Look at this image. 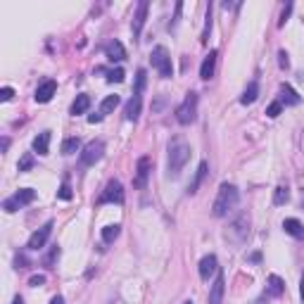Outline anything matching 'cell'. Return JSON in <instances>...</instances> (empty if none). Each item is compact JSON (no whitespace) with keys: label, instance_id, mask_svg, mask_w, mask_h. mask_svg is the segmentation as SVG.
Segmentation results:
<instances>
[{"label":"cell","instance_id":"1","mask_svg":"<svg viewBox=\"0 0 304 304\" xmlns=\"http://www.w3.org/2000/svg\"><path fill=\"white\" fill-rule=\"evenodd\" d=\"M190 155V145L183 140V138H174L169 143V162H167V174H169V179H179L183 167L188 164Z\"/></svg>","mask_w":304,"mask_h":304},{"label":"cell","instance_id":"2","mask_svg":"<svg viewBox=\"0 0 304 304\" xmlns=\"http://www.w3.org/2000/svg\"><path fill=\"white\" fill-rule=\"evenodd\" d=\"M238 200H240L238 188H235L233 183H221V188H219V193H216L214 205H212V214H214L216 219L226 216L228 212H233V209L238 207Z\"/></svg>","mask_w":304,"mask_h":304},{"label":"cell","instance_id":"3","mask_svg":"<svg viewBox=\"0 0 304 304\" xmlns=\"http://www.w3.org/2000/svg\"><path fill=\"white\" fill-rule=\"evenodd\" d=\"M247 235H250V214L247 212H240L224 231V238L231 245H242V242L247 240Z\"/></svg>","mask_w":304,"mask_h":304},{"label":"cell","instance_id":"4","mask_svg":"<svg viewBox=\"0 0 304 304\" xmlns=\"http://www.w3.org/2000/svg\"><path fill=\"white\" fill-rule=\"evenodd\" d=\"M150 62L152 67L160 72L162 79H171L174 76V67H171V57H169V50L164 48V45H157L150 55Z\"/></svg>","mask_w":304,"mask_h":304},{"label":"cell","instance_id":"5","mask_svg":"<svg viewBox=\"0 0 304 304\" xmlns=\"http://www.w3.org/2000/svg\"><path fill=\"white\" fill-rule=\"evenodd\" d=\"M195 119H197V93H188L186 100L176 107V121L183 126H188V124H193Z\"/></svg>","mask_w":304,"mask_h":304},{"label":"cell","instance_id":"6","mask_svg":"<svg viewBox=\"0 0 304 304\" xmlns=\"http://www.w3.org/2000/svg\"><path fill=\"white\" fill-rule=\"evenodd\" d=\"M36 200V190L34 188H22L19 193H15L12 197H8L5 202H3V209L8 212V214H12V212H17V209H22V207L31 205Z\"/></svg>","mask_w":304,"mask_h":304},{"label":"cell","instance_id":"7","mask_svg":"<svg viewBox=\"0 0 304 304\" xmlns=\"http://www.w3.org/2000/svg\"><path fill=\"white\" fill-rule=\"evenodd\" d=\"M102 155H105V143L102 140H90L83 152H81V164L83 167H93V164H98L102 160Z\"/></svg>","mask_w":304,"mask_h":304},{"label":"cell","instance_id":"8","mask_svg":"<svg viewBox=\"0 0 304 304\" xmlns=\"http://www.w3.org/2000/svg\"><path fill=\"white\" fill-rule=\"evenodd\" d=\"M98 202L100 205H107V202L121 205V202H124V188H121V183H119V181H109L107 188L102 190V195H100Z\"/></svg>","mask_w":304,"mask_h":304},{"label":"cell","instance_id":"9","mask_svg":"<svg viewBox=\"0 0 304 304\" xmlns=\"http://www.w3.org/2000/svg\"><path fill=\"white\" fill-rule=\"evenodd\" d=\"M147 10H150V3H147V0H140V3H138V8H135L133 22H131V31H133V38H135V41L140 38V31H143V27H145Z\"/></svg>","mask_w":304,"mask_h":304},{"label":"cell","instance_id":"10","mask_svg":"<svg viewBox=\"0 0 304 304\" xmlns=\"http://www.w3.org/2000/svg\"><path fill=\"white\" fill-rule=\"evenodd\" d=\"M50 233H53V221H48L45 226H41V228H38V231L34 233L31 238H29V245H27V247H29V250H41L45 242H48Z\"/></svg>","mask_w":304,"mask_h":304},{"label":"cell","instance_id":"11","mask_svg":"<svg viewBox=\"0 0 304 304\" xmlns=\"http://www.w3.org/2000/svg\"><path fill=\"white\" fill-rule=\"evenodd\" d=\"M224 292H226L224 271H216V278L212 283V290H209V304H221L224 302Z\"/></svg>","mask_w":304,"mask_h":304},{"label":"cell","instance_id":"12","mask_svg":"<svg viewBox=\"0 0 304 304\" xmlns=\"http://www.w3.org/2000/svg\"><path fill=\"white\" fill-rule=\"evenodd\" d=\"M150 171H152V160H150V157H140L138 164H135V179H133L135 188H143L145 183H147Z\"/></svg>","mask_w":304,"mask_h":304},{"label":"cell","instance_id":"13","mask_svg":"<svg viewBox=\"0 0 304 304\" xmlns=\"http://www.w3.org/2000/svg\"><path fill=\"white\" fill-rule=\"evenodd\" d=\"M55 90H57V83H55L53 79H48L36 88V95H34V98H36V102H50L55 95Z\"/></svg>","mask_w":304,"mask_h":304},{"label":"cell","instance_id":"14","mask_svg":"<svg viewBox=\"0 0 304 304\" xmlns=\"http://www.w3.org/2000/svg\"><path fill=\"white\" fill-rule=\"evenodd\" d=\"M216 271H219V261H216L214 254L202 257V261H200V278L202 280H209V276H214Z\"/></svg>","mask_w":304,"mask_h":304},{"label":"cell","instance_id":"15","mask_svg":"<svg viewBox=\"0 0 304 304\" xmlns=\"http://www.w3.org/2000/svg\"><path fill=\"white\" fill-rule=\"evenodd\" d=\"M216 57H219V53L216 50H212V53L205 57V62H202V67H200V76L205 81H209L212 76H214V69H216Z\"/></svg>","mask_w":304,"mask_h":304},{"label":"cell","instance_id":"16","mask_svg":"<svg viewBox=\"0 0 304 304\" xmlns=\"http://www.w3.org/2000/svg\"><path fill=\"white\" fill-rule=\"evenodd\" d=\"M266 292L271 297H280L283 292H285V283H283V278L276 276V273H271L266 280Z\"/></svg>","mask_w":304,"mask_h":304},{"label":"cell","instance_id":"17","mask_svg":"<svg viewBox=\"0 0 304 304\" xmlns=\"http://www.w3.org/2000/svg\"><path fill=\"white\" fill-rule=\"evenodd\" d=\"M140 107H143V100H140V95L138 93H133V98L128 100V105H126V119L128 121H135L138 116H140Z\"/></svg>","mask_w":304,"mask_h":304},{"label":"cell","instance_id":"18","mask_svg":"<svg viewBox=\"0 0 304 304\" xmlns=\"http://www.w3.org/2000/svg\"><path fill=\"white\" fill-rule=\"evenodd\" d=\"M105 55H107L109 62H121V60H126V50H124V45L119 43V41H112V43L107 45Z\"/></svg>","mask_w":304,"mask_h":304},{"label":"cell","instance_id":"19","mask_svg":"<svg viewBox=\"0 0 304 304\" xmlns=\"http://www.w3.org/2000/svg\"><path fill=\"white\" fill-rule=\"evenodd\" d=\"M48 150H50V131H43V133H38L34 138V152L48 155Z\"/></svg>","mask_w":304,"mask_h":304},{"label":"cell","instance_id":"20","mask_svg":"<svg viewBox=\"0 0 304 304\" xmlns=\"http://www.w3.org/2000/svg\"><path fill=\"white\" fill-rule=\"evenodd\" d=\"M299 95H297V90L292 88V86H287V83H283L280 86V102H285V105H299Z\"/></svg>","mask_w":304,"mask_h":304},{"label":"cell","instance_id":"21","mask_svg":"<svg viewBox=\"0 0 304 304\" xmlns=\"http://www.w3.org/2000/svg\"><path fill=\"white\" fill-rule=\"evenodd\" d=\"M283 231L292 238H304V226L297 221V219H285L283 221Z\"/></svg>","mask_w":304,"mask_h":304},{"label":"cell","instance_id":"22","mask_svg":"<svg viewBox=\"0 0 304 304\" xmlns=\"http://www.w3.org/2000/svg\"><path fill=\"white\" fill-rule=\"evenodd\" d=\"M205 176H207V162H200V167H197V171H195V179H193V183L188 186V193H190V195H195V193H197V188L202 186Z\"/></svg>","mask_w":304,"mask_h":304},{"label":"cell","instance_id":"23","mask_svg":"<svg viewBox=\"0 0 304 304\" xmlns=\"http://www.w3.org/2000/svg\"><path fill=\"white\" fill-rule=\"evenodd\" d=\"M257 98H259V83H257V81H252V83H247V88H245V93H242L240 102H242V105H252Z\"/></svg>","mask_w":304,"mask_h":304},{"label":"cell","instance_id":"24","mask_svg":"<svg viewBox=\"0 0 304 304\" xmlns=\"http://www.w3.org/2000/svg\"><path fill=\"white\" fill-rule=\"evenodd\" d=\"M90 109V95H76V100H74L72 105V114H86Z\"/></svg>","mask_w":304,"mask_h":304},{"label":"cell","instance_id":"25","mask_svg":"<svg viewBox=\"0 0 304 304\" xmlns=\"http://www.w3.org/2000/svg\"><path fill=\"white\" fill-rule=\"evenodd\" d=\"M119 233H121V226H119V224L105 226V228H102V240L109 245V242H114L116 238H119Z\"/></svg>","mask_w":304,"mask_h":304},{"label":"cell","instance_id":"26","mask_svg":"<svg viewBox=\"0 0 304 304\" xmlns=\"http://www.w3.org/2000/svg\"><path fill=\"white\" fill-rule=\"evenodd\" d=\"M116 105H119V95H107V98L102 100V105H100V114L105 116L109 112H114Z\"/></svg>","mask_w":304,"mask_h":304},{"label":"cell","instance_id":"27","mask_svg":"<svg viewBox=\"0 0 304 304\" xmlns=\"http://www.w3.org/2000/svg\"><path fill=\"white\" fill-rule=\"evenodd\" d=\"M287 200H290V190H287V186H278L276 193H273V205H285Z\"/></svg>","mask_w":304,"mask_h":304},{"label":"cell","instance_id":"28","mask_svg":"<svg viewBox=\"0 0 304 304\" xmlns=\"http://www.w3.org/2000/svg\"><path fill=\"white\" fill-rule=\"evenodd\" d=\"M79 147H81L79 138H67L62 143V155H74V152H79Z\"/></svg>","mask_w":304,"mask_h":304},{"label":"cell","instance_id":"29","mask_svg":"<svg viewBox=\"0 0 304 304\" xmlns=\"http://www.w3.org/2000/svg\"><path fill=\"white\" fill-rule=\"evenodd\" d=\"M145 83H147V72L145 69H138V74H135V88H133V93H143V88H145Z\"/></svg>","mask_w":304,"mask_h":304},{"label":"cell","instance_id":"30","mask_svg":"<svg viewBox=\"0 0 304 304\" xmlns=\"http://www.w3.org/2000/svg\"><path fill=\"white\" fill-rule=\"evenodd\" d=\"M124 79H126V72L121 69V67H116V69H109V72H107V81H109V83H121Z\"/></svg>","mask_w":304,"mask_h":304},{"label":"cell","instance_id":"31","mask_svg":"<svg viewBox=\"0 0 304 304\" xmlns=\"http://www.w3.org/2000/svg\"><path fill=\"white\" fill-rule=\"evenodd\" d=\"M60 252H62V250H60L57 245H55V247H50V252H48V257L43 259L45 266H48V268H53V266H55V261L60 259Z\"/></svg>","mask_w":304,"mask_h":304},{"label":"cell","instance_id":"32","mask_svg":"<svg viewBox=\"0 0 304 304\" xmlns=\"http://www.w3.org/2000/svg\"><path fill=\"white\" fill-rule=\"evenodd\" d=\"M209 31H212V5L207 8V22H205V31H202V38H200L202 43H207V41H209Z\"/></svg>","mask_w":304,"mask_h":304},{"label":"cell","instance_id":"33","mask_svg":"<svg viewBox=\"0 0 304 304\" xmlns=\"http://www.w3.org/2000/svg\"><path fill=\"white\" fill-rule=\"evenodd\" d=\"M31 167H34V155H24V157L17 162V171H29Z\"/></svg>","mask_w":304,"mask_h":304},{"label":"cell","instance_id":"34","mask_svg":"<svg viewBox=\"0 0 304 304\" xmlns=\"http://www.w3.org/2000/svg\"><path fill=\"white\" fill-rule=\"evenodd\" d=\"M280 112H283V102H280V100L271 102V105L266 107V116H271V119H276V116L280 114Z\"/></svg>","mask_w":304,"mask_h":304},{"label":"cell","instance_id":"35","mask_svg":"<svg viewBox=\"0 0 304 304\" xmlns=\"http://www.w3.org/2000/svg\"><path fill=\"white\" fill-rule=\"evenodd\" d=\"M57 197H60V200H72V188H69V183H67V181L60 186V190H57Z\"/></svg>","mask_w":304,"mask_h":304},{"label":"cell","instance_id":"36","mask_svg":"<svg viewBox=\"0 0 304 304\" xmlns=\"http://www.w3.org/2000/svg\"><path fill=\"white\" fill-rule=\"evenodd\" d=\"M12 98H15V90L10 88V86H5V88H0V100H3V102H10Z\"/></svg>","mask_w":304,"mask_h":304},{"label":"cell","instance_id":"37","mask_svg":"<svg viewBox=\"0 0 304 304\" xmlns=\"http://www.w3.org/2000/svg\"><path fill=\"white\" fill-rule=\"evenodd\" d=\"M278 57H280V60H278V64H280L283 69H287V67H290V60H287V53H285V50H280V53H278Z\"/></svg>","mask_w":304,"mask_h":304},{"label":"cell","instance_id":"38","mask_svg":"<svg viewBox=\"0 0 304 304\" xmlns=\"http://www.w3.org/2000/svg\"><path fill=\"white\" fill-rule=\"evenodd\" d=\"M45 283V276H31L29 278V285L31 287H38V285H43Z\"/></svg>","mask_w":304,"mask_h":304},{"label":"cell","instance_id":"39","mask_svg":"<svg viewBox=\"0 0 304 304\" xmlns=\"http://www.w3.org/2000/svg\"><path fill=\"white\" fill-rule=\"evenodd\" d=\"M27 264H29V259L24 254H17V257H15V266L17 268H27Z\"/></svg>","mask_w":304,"mask_h":304},{"label":"cell","instance_id":"40","mask_svg":"<svg viewBox=\"0 0 304 304\" xmlns=\"http://www.w3.org/2000/svg\"><path fill=\"white\" fill-rule=\"evenodd\" d=\"M290 12H292V3H287L285 10H283V15H280V27L287 22V17H290Z\"/></svg>","mask_w":304,"mask_h":304},{"label":"cell","instance_id":"41","mask_svg":"<svg viewBox=\"0 0 304 304\" xmlns=\"http://www.w3.org/2000/svg\"><path fill=\"white\" fill-rule=\"evenodd\" d=\"M100 121H102V114H100V112H98V114H90L88 116V124H100Z\"/></svg>","mask_w":304,"mask_h":304},{"label":"cell","instance_id":"42","mask_svg":"<svg viewBox=\"0 0 304 304\" xmlns=\"http://www.w3.org/2000/svg\"><path fill=\"white\" fill-rule=\"evenodd\" d=\"M50 304H64V299H62V297H60V295H55L53 299H50Z\"/></svg>","mask_w":304,"mask_h":304},{"label":"cell","instance_id":"43","mask_svg":"<svg viewBox=\"0 0 304 304\" xmlns=\"http://www.w3.org/2000/svg\"><path fill=\"white\" fill-rule=\"evenodd\" d=\"M299 297H302V302H304V276H302V283H299Z\"/></svg>","mask_w":304,"mask_h":304},{"label":"cell","instance_id":"44","mask_svg":"<svg viewBox=\"0 0 304 304\" xmlns=\"http://www.w3.org/2000/svg\"><path fill=\"white\" fill-rule=\"evenodd\" d=\"M10 147V138H3V152Z\"/></svg>","mask_w":304,"mask_h":304},{"label":"cell","instance_id":"45","mask_svg":"<svg viewBox=\"0 0 304 304\" xmlns=\"http://www.w3.org/2000/svg\"><path fill=\"white\" fill-rule=\"evenodd\" d=\"M12 304H24V299H22V297L17 295V297H15V299H12Z\"/></svg>","mask_w":304,"mask_h":304},{"label":"cell","instance_id":"46","mask_svg":"<svg viewBox=\"0 0 304 304\" xmlns=\"http://www.w3.org/2000/svg\"><path fill=\"white\" fill-rule=\"evenodd\" d=\"M183 304H193V302H183Z\"/></svg>","mask_w":304,"mask_h":304}]
</instances>
